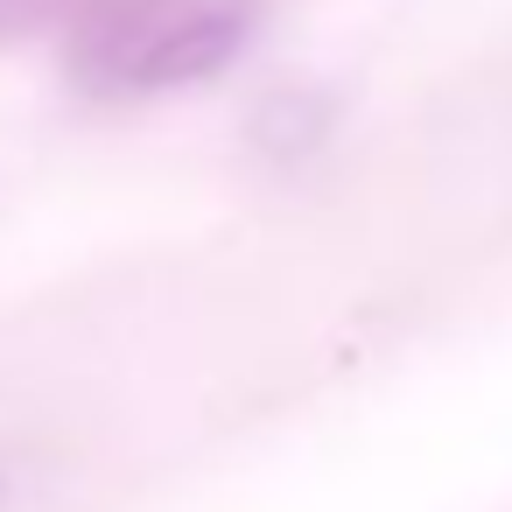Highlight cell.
Returning <instances> with one entry per match:
<instances>
[{
	"instance_id": "6da1fadb",
	"label": "cell",
	"mask_w": 512,
	"mask_h": 512,
	"mask_svg": "<svg viewBox=\"0 0 512 512\" xmlns=\"http://www.w3.org/2000/svg\"><path fill=\"white\" fill-rule=\"evenodd\" d=\"M260 0H85L71 29V78L99 99L183 92L246 57Z\"/></svg>"
}]
</instances>
